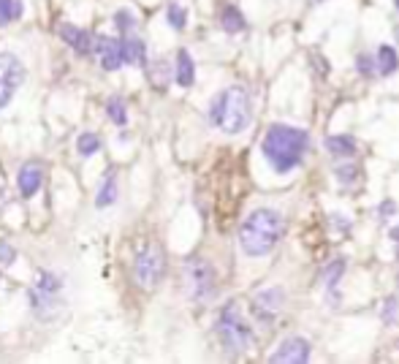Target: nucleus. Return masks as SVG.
Segmentation results:
<instances>
[{"label": "nucleus", "instance_id": "1", "mask_svg": "<svg viewBox=\"0 0 399 364\" xmlns=\"http://www.w3.org/2000/svg\"><path fill=\"white\" fill-rule=\"evenodd\" d=\"M307 147H310L307 131L285 125V123H274V125H269V131H266V136L261 142V152L272 163L274 171L288 174L291 169H296L302 163Z\"/></svg>", "mask_w": 399, "mask_h": 364}, {"label": "nucleus", "instance_id": "2", "mask_svg": "<svg viewBox=\"0 0 399 364\" xmlns=\"http://www.w3.org/2000/svg\"><path fill=\"white\" fill-rule=\"evenodd\" d=\"M280 236H283V218H280V213L266 210V207L253 210L247 215V220L240 226L242 250L253 258L272 253L274 245L280 242Z\"/></svg>", "mask_w": 399, "mask_h": 364}, {"label": "nucleus", "instance_id": "3", "mask_svg": "<svg viewBox=\"0 0 399 364\" xmlns=\"http://www.w3.org/2000/svg\"><path fill=\"white\" fill-rule=\"evenodd\" d=\"M209 123L218 125L223 134H242L250 125V93L234 84L218 93L209 104Z\"/></svg>", "mask_w": 399, "mask_h": 364}, {"label": "nucleus", "instance_id": "4", "mask_svg": "<svg viewBox=\"0 0 399 364\" xmlns=\"http://www.w3.org/2000/svg\"><path fill=\"white\" fill-rule=\"evenodd\" d=\"M215 335H218L220 345H223L229 354H242V351L253 343V329L244 324L237 302H229V304L220 310V315H218V321H215Z\"/></svg>", "mask_w": 399, "mask_h": 364}, {"label": "nucleus", "instance_id": "5", "mask_svg": "<svg viewBox=\"0 0 399 364\" xmlns=\"http://www.w3.org/2000/svg\"><path fill=\"white\" fill-rule=\"evenodd\" d=\"M166 272V256L158 245L139 247L133 256V278L142 289H155Z\"/></svg>", "mask_w": 399, "mask_h": 364}, {"label": "nucleus", "instance_id": "6", "mask_svg": "<svg viewBox=\"0 0 399 364\" xmlns=\"http://www.w3.org/2000/svg\"><path fill=\"white\" fill-rule=\"evenodd\" d=\"M185 286L190 299L196 302H207L212 299L218 291V275H215V267L209 261H201V258H193L185 264Z\"/></svg>", "mask_w": 399, "mask_h": 364}, {"label": "nucleus", "instance_id": "7", "mask_svg": "<svg viewBox=\"0 0 399 364\" xmlns=\"http://www.w3.org/2000/svg\"><path fill=\"white\" fill-rule=\"evenodd\" d=\"M25 63L14 55V52H0V109H5L11 104V98L16 95V90L25 82Z\"/></svg>", "mask_w": 399, "mask_h": 364}, {"label": "nucleus", "instance_id": "8", "mask_svg": "<svg viewBox=\"0 0 399 364\" xmlns=\"http://www.w3.org/2000/svg\"><path fill=\"white\" fill-rule=\"evenodd\" d=\"M92 55H98L103 71H120L123 66V52H120V38H109L98 33L92 38Z\"/></svg>", "mask_w": 399, "mask_h": 364}, {"label": "nucleus", "instance_id": "9", "mask_svg": "<svg viewBox=\"0 0 399 364\" xmlns=\"http://www.w3.org/2000/svg\"><path fill=\"white\" fill-rule=\"evenodd\" d=\"M283 302H285V291L283 289H266V291L255 293V299H253V315L258 321H263V324H272L277 318Z\"/></svg>", "mask_w": 399, "mask_h": 364}, {"label": "nucleus", "instance_id": "10", "mask_svg": "<svg viewBox=\"0 0 399 364\" xmlns=\"http://www.w3.org/2000/svg\"><path fill=\"white\" fill-rule=\"evenodd\" d=\"M269 362L274 364H305L310 362V343L305 337H288L280 343V348L269 356Z\"/></svg>", "mask_w": 399, "mask_h": 364}, {"label": "nucleus", "instance_id": "11", "mask_svg": "<svg viewBox=\"0 0 399 364\" xmlns=\"http://www.w3.org/2000/svg\"><path fill=\"white\" fill-rule=\"evenodd\" d=\"M44 185V166L38 160H27L25 166H19L16 171V188L22 199H33Z\"/></svg>", "mask_w": 399, "mask_h": 364}, {"label": "nucleus", "instance_id": "12", "mask_svg": "<svg viewBox=\"0 0 399 364\" xmlns=\"http://www.w3.org/2000/svg\"><path fill=\"white\" fill-rule=\"evenodd\" d=\"M57 33H60V38L77 52V55H92V33L90 30H84L79 25H71V22H63L60 27H57Z\"/></svg>", "mask_w": 399, "mask_h": 364}, {"label": "nucleus", "instance_id": "13", "mask_svg": "<svg viewBox=\"0 0 399 364\" xmlns=\"http://www.w3.org/2000/svg\"><path fill=\"white\" fill-rule=\"evenodd\" d=\"M120 52H123V63H128V66H144L147 69V44L139 36H133V33L123 36L120 38Z\"/></svg>", "mask_w": 399, "mask_h": 364}, {"label": "nucleus", "instance_id": "14", "mask_svg": "<svg viewBox=\"0 0 399 364\" xmlns=\"http://www.w3.org/2000/svg\"><path fill=\"white\" fill-rule=\"evenodd\" d=\"M27 296H30L33 313H36L38 318H44V321H49V318L63 307V302L57 299V293H44V291H38V289H30Z\"/></svg>", "mask_w": 399, "mask_h": 364}, {"label": "nucleus", "instance_id": "15", "mask_svg": "<svg viewBox=\"0 0 399 364\" xmlns=\"http://www.w3.org/2000/svg\"><path fill=\"white\" fill-rule=\"evenodd\" d=\"M174 79H177L179 87H193V82H196V63H193V58H190L188 49H179V52H177Z\"/></svg>", "mask_w": 399, "mask_h": 364}, {"label": "nucleus", "instance_id": "16", "mask_svg": "<svg viewBox=\"0 0 399 364\" xmlns=\"http://www.w3.org/2000/svg\"><path fill=\"white\" fill-rule=\"evenodd\" d=\"M220 27H223L226 33H231V36H237V33H242V30L247 27L244 14H242L234 3H223V5H220Z\"/></svg>", "mask_w": 399, "mask_h": 364}, {"label": "nucleus", "instance_id": "17", "mask_svg": "<svg viewBox=\"0 0 399 364\" xmlns=\"http://www.w3.org/2000/svg\"><path fill=\"white\" fill-rule=\"evenodd\" d=\"M117 202V171L109 169L106 177H103V185L98 188V196H95V207L98 210H106Z\"/></svg>", "mask_w": 399, "mask_h": 364}, {"label": "nucleus", "instance_id": "18", "mask_svg": "<svg viewBox=\"0 0 399 364\" xmlns=\"http://www.w3.org/2000/svg\"><path fill=\"white\" fill-rule=\"evenodd\" d=\"M326 149H329L334 158H350V155H356V139L348 136V134L329 136V139H326Z\"/></svg>", "mask_w": 399, "mask_h": 364}, {"label": "nucleus", "instance_id": "19", "mask_svg": "<svg viewBox=\"0 0 399 364\" xmlns=\"http://www.w3.org/2000/svg\"><path fill=\"white\" fill-rule=\"evenodd\" d=\"M378 73H383V76H391V73L399 69V55L394 47H389V44H383L381 49H378Z\"/></svg>", "mask_w": 399, "mask_h": 364}, {"label": "nucleus", "instance_id": "20", "mask_svg": "<svg viewBox=\"0 0 399 364\" xmlns=\"http://www.w3.org/2000/svg\"><path fill=\"white\" fill-rule=\"evenodd\" d=\"M106 117H109L114 125H125V123H128V106H125V101H123L120 95H112V98L106 101Z\"/></svg>", "mask_w": 399, "mask_h": 364}, {"label": "nucleus", "instance_id": "21", "mask_svg": "<svg viewBox=\"0 0 399 364\" xmlns=\"http://www.w3.org/2000/svg\"><path fill=\"white\" fill-rule=\"evenodd\" d=\"M25 14V3L22 0H0V27L16 22Z\"/></svg>", "mask_w": 399, "mask_h": 364}, {"label": "nucleus", "instance_id": "22", "mask_svg": "<svg viewBox=\"0 0 399 364\" xmlns=\"http://www.w3.org/2000/svg\"><path fill=\"white\" fill-rule=\"evenodd\" d=\"M101 147H103L101 136H98V134H92V131H84V134H79V139H77V152H79L81 158L98 155V152H101Z\"/></svg>", "mask_w": 399, "mask_h": 364}, {"label": "nucleus", "instance_id": "23", "mask_svg": "<svg viewBox=\"0 0 399 364\" xmlns=\"http://www.w3.org/2000/svg\"><path fill=\"white\" fill-rule=\"evenodd\" d=\"M166 22H168V27L171 30H185V25H188V11L179 5V3H168L166 5Z\"/></svg>", "mask_w": 399, "mask_h": 364}, {"label": "nucleus", "instance_id": "24", "mask_svg": "<svg viewBox=\"0 0 399 364\" xmlns=\"http://www.w3.org/2000/svg\"><path fill=\"white\" fill-rule=\"evenodd\" d=\"M114 25H117V30H120L123 36H128V33H133V30H136L139 19H136V14H133V11L120 8V11H114Z\"/></svg>", "mask_w": 399, "mask_h": 364}, {"label": "nucleus", "instance_id": "25", "mask_svg": "<svg viewBox=\"0 0 399 364\" xmlns=\"http://www.w3.org/2000/svg\"><path fill=\"white\" fill-rule=\"evenodd\" d=\"M33 289H38V291H44V293H60V289H63V278L55 275V272H41V275H38V283H36Z\"/></svg>", "mask_w": 399, "mask_h": 364}, {"label": "nucleus", "instance_id": "26", "mask_svg": "<svg viewBox=\"0 0 399 364\" xmlns=\"http://www.w3.org/2000/svg\"><path fill=\"white\" fill-rule=\"evenodd\" d=\"M147 66H150V63H147ZM150 69H153V84H155L158 90H166V84H168V63H166L163 58H158Z\"/></svg>", "mask_w": 399, "mask_h": 364}, {"label": "nucleus", "instance_id": "27", "mask_svg": "<svg viewBox=\"0 0 399 364\" xmlns=\"http://www.w3.org/2000/svg\"><path fill=\"white\" fill-rule=\"evenodd\" d=\"M359 174H361V171H359V166H353V163H350V166H339V169H337V180H339L342 185H353V182L359 180Z\"/></svg>", "mask_w": 399, "mask_h": 364}, {"label": "nucleus", "instance_id": "28", "mask_svg": "<svg viewBox=\"0 0 399 364\" xmlns=\"http://www.w3.org/2000/svg\"><path fill=\"white\" fill-rule=\"evenodd\" d=\"M14 261H16V250H14V245L0 239V267H11Z\"/></svg>", "mask_w": 399, "mask_h": 364}, {"label": "nucleus", "instance_id": "29", "mask_svg": "<svg viewBox=\"0 0 399 364\" xmlns=\"http://www.w3.org/2000/svg\"><path fill=\"white\" fill-rule=\"evenodd\" d=\"M342 272H345V258L331 261V267H329V289H334V286H337V280L342 278Z\"/></svg>", "mask_w": 399, "mask_h": 364}, {"label": "nucleus", "instance_id": "30", "mask_svg": "<svg viewBox=\"0 0 399 364\" xmlns=\"http://www.w3.org/2000/svg\"><path fill=\"white\" fill-rule=\"evenodd\" d=\"M356 66H359V73H364V76H372L375 73V60L370 55H359Z\"/></svg>", "mask_w": 399, "mask_h": 364}, {"label": "nucleus", "instance_id": "31", "mask_svg": "<svg viewBox=\"0 0 399 364\" xmlns=\"http://www.w3.org/2000/svg\"><path fill=\"white\" fill-rule=\"evenodd\" d=\"M394 313H397V299L391 296V299L386 302V321H394Z\"/></svg>", "mask_w": 399, "mask_h": 364}, {"label": "nucleus", "instance_id": "32", "mask_svg": "<svg viewBox=\"0 0 399 364\" xmlns=\"http://www.w3.org/2000/svg\"><path fill=\"white\" fill-rule=\"evenodd\" d=\"M394 210H397V204H394V202H383V204L378 207V213H381V215H391Z\"/></svg>", "mask_w": 399, "mask_h": 364}, {"label": "nucleus", "instance_id": "33", "mask_svg": "<svg viewBox=\"0 0 399 364\" xmlns=\"http://www.w3.org/2000/svg\"><path fill=\"white\" fill-rule=\"evenodd\" d=\"M334 223H337V228H342V231H348V223H345V218H337V215H334Z\"/></svg>", "mask_w": 399, "mask_h": 364}, {"label": "nucleus", "instance_id": "34", "mask_svg": "<svg viewBox=\"0 0 399 364\" xmlns=\"http://www.w3.org/2000/svg\"><path fill=\"white\" fill-rule=\"evenodd\" d=\"M391 239H397V242H399V226H397V228H391Z\"/></svg>", "mask_w": 399, "mask_h": 364}, {"label": "nucleus", "instance_id": "35", "mask_svg": "<svg viewBox=\"0 0 399 364\" xmlns=\"http://www.w3.org/2000/svg\"><path fill=\"white\" fill-rule=\"evenodd\" d=\"M394 5H397V8H399V0H394Z\"/></svg>", "mask_w": 399, "mask_h": 364}, {"label": "nucleus", "instance_id": "36", "mask_svg": "<svg viewBox=\"0 0 399 364\" xmlns=\"http://www.w3.org/2000/svg\"><path fill=\"white\" fill-rule=\"evenodd\" d=\"M318 3H320V0H318Z\"/></svg>", "mask_w": 399, "mask_h": 364}]
</instances>
